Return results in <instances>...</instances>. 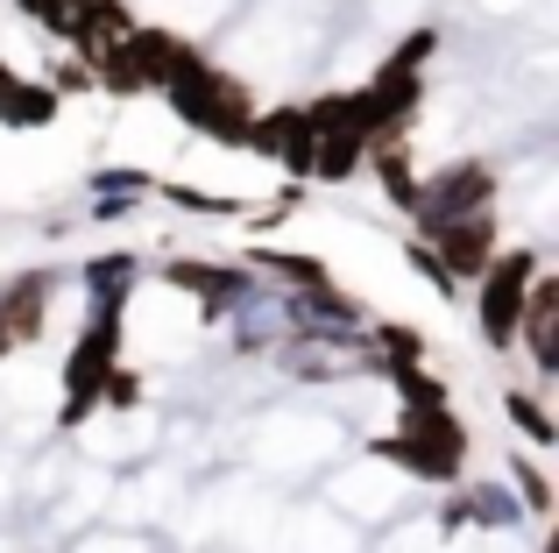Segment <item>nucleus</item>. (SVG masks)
Listing matches in <instances>:
<instances>
[{
	"label": "nucleus",
	"mask_w": 559,
	"mask_h": 553,
	"mask_svg": "<svg viewBox=\"0 0 559 553\" xmlns=\"http://www.w3.org/2000/svg\"><path fill=\"white\" fill-rule=\"evenodd\" d=\"M164 93H170V107H178V121L185 128H199V136H213V142H241L248 136V93L227 79V71H213L199 50H185L178 64H170V79H164Z\"/></svg>",
	"instance_id": "f257e3e1"
},
{
	"label": "nucleus",
	"mask_w": 559,
	"mask_h": 553,
	"mask_svg": "<svg viewBox=\"0 0 559 553\" xmlns=\"http://www.w3.org/2000/svg\"><path fill=\"white\" fill-rule=\"evenodd\" d=\"M376 461H404V469H418L425 483H447V475H461L467 461V433L461 419L447 412V404H411L404 433H390V440H369Z\"/></svg>",
	"instance_id": "f03ea898"
},
{
	"label": "nucleus",
	"mask_w": 559,
	"mask_h": 553,
	"mask_svg": "<svg viewBox=\"0 0 559 553\" xmlns=\"http://www.w3.org/2000/svg\"><path fill=\"white\" fill-rule=\"evenodd\" d=\"M114 348H121V298H99L93 327L79 333V348H71V362H64V426L93 419L99 384H107V369H114Z\"/></svg>",
	"instance_id": "7ed1b4c3"
},
{
	"label": "nucleus",
	"mask_w": 559,
	"mask_h": 553,
	"mask_svg": "<svg viewBox=\"0 0 559 553\" xmlns=\"http://www.w3.org/2000/svg\"><path fill=\"white\" fill-rule=\"evenodd\" d=\"M538 276V256H489L481 270V341L489 348H510L518 341V313H524V291Z\"/></svg>",
	"instance_id": "20e7f679"
},
{
	"label": "nucleus",
	"mask_w": 559,
	"mask_h": 553,
	"mask_svg": "<svg viewBox=\"0 0 559 553\" xmlns=\"http://www.w3.org/2000/svg\"><path fill=\"white\" fill-rule=\"evenodd\" d=\"M425 242H432V256L453 270V284H461V276H481V270H489V256H496V221H489V207H481V213H453V221L425 227Z\"/></svg>",
	"instance_id": "39448f33"
},
{
	"label": "nucleus",
	"mask_w": 559,
	"mask_h": 553,
	"mask_svg": "<svg viewBox=\"0 0 559 553\" xmlns=\"http://www.w3.org/2000/svg\"><path fill=\"white\" fill-rule=\"evenodd\" d=\"M248 150L255 156H276L284 170H312V121H305V107H276V114H248Z\"/></svg>",
	"instance_id": "423d86ee"
},
{
	"label": "nucleus",
	"mask_w": 559,
	"mask_h": 553,
	"mask_svg": "<svg viewBox=\"0 0 559 553\" xmlns=\"http://www.w3.org/2000/svg\"><path fill=\"white\" fill-rule=\"evenodd\" d=\"M489 192H496V178L481 164H453L439 185H418V221L439 227V221H453V213H481Z\"/></svg>",
	"instance_id": "0eeeda50"
},
{
	"label": "nucleus",
	"mask_w": 559,
	"mask_h": 553,
	"mask_svg": "<svg viewBox=\"0 0 559 553\" xmlns=\"http://www.w3.org/2000/svg\"><path fill=\"white\" fill-rule=\"evenodd\" d=\"M518 333L532 341V362H538V369L552 376V369H559V284H552L546 270H538V276H532V291H524Z\"/></svg>",
	"instance_id": "6e6552de"
},
{
	"label": "nucleus",
	"mask_w": 559,
	"mask_h": 553,
	"mask_svg": "<svg viewBox=\"0 0 559 553\" xmlns=\"http://www.w3.org/2000/svg\"><path fill=\"white\" fill-rule=\"evenodd\" d=\"M43 298H50V276L43 270L14 276V284L0 291V333H8V341H36L43 333Z\"/></svg>",
	"instance_id": "1a4fd4ad"
},
{
	"label": "nucleus",
	"mask_w": 559,
	"mask_h": 553,
	"mask_svg": "<svg viewBox=\"0 0 559 553\" xmlns=\"http://www.w3.org/2000/svg\"><path fill=\"white\" fill-rule=\"evenodd\" d=\"M361 150H369V136H355V128H312V178H326V185L355 178Z\"/></svg>",
	"instance_id": "9d476101"
},
{
	"label": "nucleus",
	"mask_w": 559,
	"mask_h": 553,
	"mask_svg": "<svg viewBox=\"0 0 559 553\" xmlns=\"http://www.w3.org/2000/svg\"><path fill=\"white\" fill-rule=\"evenodd\" d=\"M170 284H185V291H199L205 305H213V319H219V305H234L248 291V276L241 270H219V263H164Z\"/></svg>",
	"instance_id": "9b49d317"
},
{
	"label": "nucleus",
	"mask_w": 559,
	"mask_h": 553,
	"mask_svg": "<svg viewBox=\"0 0 559 553\" xmlns=\"http://www.w3.org/2000/svg\"><path fill=\"white\" fill-rule=\"evenodd\" d=\"M128 57H135L142 85H164V79H170V64L185 57V43H178V36H164V28H128Z\"/></svg>",
	"instance_id": "f8f14e48"
},
{
	"label": "nucleus",
	"mask_w": 559,
	"mask_h": 553,
	"mask_svg": "<svg viewBox=\"0 0 559 553\" xmlns=\"http://www.w3.org/2000/svg\"><path fill=\"white\" fill-rule=\"evenodd\" d=\"M0 121H8V128H43V121H57V93H50V85L14 79L8 93H0Z\"/></svg>",
	"instance_id": "ddd939ff"
},
{
	"label": "nucleus",
	"mask_w": 559,
	"mask_h": 553,
	"mask_svg": "<svg viewBox=\"0 0 559 553\" xmlns=\"http://www.w3.org/2000/svg\"><path fill=\"white\" fill-rule=\"evenodd\" d=\"M369 164H376V178H382V192L396 199V207H411L418 213V178H411V164H404V150H369Z\"/></svg>",
	"instance_id": "4468645a"
},
{
	"label": "nucleus",
	"mask_w": 559,
	"mask_h": 553,
	"mask_svg": "<svg viewBox=\"0 0 559 553\" xmlns=\"http://www.w3.org/2000/svg\"><path fill=\"white\" fill-rule=\"evenodd\" d=\"M85 284H93V298H121V291L135 284V256H99V263L85 270Z\"/></svg>",
	"instance_id": "2eb2a0df"
},
{
	"label": "nucleus",
	"mask_w": 559,
	"mask_h": 553,
	"mask_svg": "<svg viewBox=\"0 0 559 553\" xmlns=\"http://www.w3.org/2000/svg\"><path fill=\"white\" fill-rule=\"evenodd\" d=\"M390 384L404 390V404H447V384H432V376H425L418 362H396V369H390Z\"/></svg>",
	"instance_id": "dca6fc26"
},
{
	"label": "nucleus",
	"mask_w": 559,
	"mask_h": 553,
	"mask_svg": "<svg viewBox=\"0 0 559 553\" xmlns=\"http://www.w3.org/2000/svg\"><path fill=\"white\" fill-rule=\"evenodd\" d=\"M255 263H270L284 284H298V291H319V284H326V270H319L312 256H255Z\"/></svg>",
	"instance_id": "f3484780"
},
{
	"label": "nucleus",
	"mask_w": 559,
	"mask_h": 553,
	"mask_svg": "<svg viewBox=\"0 0 559 553\" xmlns=\"http://www.w3.org/2000/svg\"><path fill=\"white\" fill-rule=\"evenodd\" d=\"M510 419H518V426H524V433H532V440H538V447H552V440H559V433H552V419H546V412H538V404H532V398H524V390H510Z\"/></svg>",
	"instance_id": "a211bd4d"
},
{
	"label": "nucleus",
	"mask_w": 559,
	"mask_h": 553,
	"mask_svg": "<svg viewBox=\"0 0 559 553\" xmlns=\"http://www.w3.org/2000/svg\"><path fill=\"white\" fill-rule=\"evenodd\" d=\"M14 8H22L28 22H43V28H57V36H64V22L79 14V0H14Z\"/></svg>",
	"instance_id": "6ab92c4d"
},
{
	"label": "nucleus",
	"mask_w": 559,
	"mask_h": 553,
	"mask_svg": "<svg viewBox=\"0 0 559 553\" xmlns=\"http://www.w3.org/2000/svg\"><path fill=\"white\" fill-rule=\"evenodd\" d=\"M461 504H467V518H481V526H503V518L518 511L503 490H475V497H461Z\"/></svg>",
	"instance_id": "aec40b11"
},
{
	"label": "nucleus",
	"mask_w": 559,
	"mask_h": 553,
	"mask_svg": "<svg viewBox=\"0 0 559 553\" xmlns=\"http://www.w3.org/2000/svg\"><path fill=\"white\" fill-rule=\"evenodd\" d=\"M411 263H418V276H425L432 291H453V270L432 256V242H411Z\"/></svg>",
	"instance_id": "412c9836"
},
{
	"label": "nucleus",
	"mask_w": 559,
	"mask_h": 553,
	"mask_svg": "<svg viewBox=\"0 0 559 553\" xmlns=\"http://www.w3.org/2000/svg\"><path fill=\"white\" fill-rule=\"evenodd\" d=\"M432 43H439V36H432V28H411V36H404V50H396V57H390V64H404V71H418V64H425V57H432Z\"/></svg>",
	"instance_id": "4be33fe9"
},
{
	"label": "nucleus",
	"mask_w": 559,
	"mask_h": 553,
	"mask_svg": "<svg viewBox=\"0 0 559 553\" xmlns=\"http://www.w3.org/2000/svg\"><path fill=\"white\" fill-rule=\"evenodd\" d=\"M376 348L396 362H418V333H404V327H376Z\"/></svg>",
	"instance_id": "5701e85b"
},
{
	"label": "nucleus",
	"mask_w": 559,
	"mask_h": 553,
	"mask_svg": "<svg viewBox=\"0 0 559 553\" xmlns=\"http://www.w3.org/2000/svg\"><path fill=\"white\" fill-rule=\"evenodd\" d=\"M93 192H128V199H135V192H150V178H142V170H99Z\"/></svg>",
	"instance_id": "b1692460"
},
{
	"label": "nucleus",
	"mask_w": 559,
	"mask_h": 553,
	"mask_svg": "<svg viewBox=\"0 0 559 553\" xmlns=\"http://www.w3.org/2000/svg\"><path fill=\"white\" fill-rule=\"evenodd\" d=\"M518 483H524V504H532V511H546L552 504V490H546V475L532 469V461H518Z\"/></svg>",
	"instance_id": "393cba45"
},
{
	"label": "nucleus",
	"mask_w": 559,
	"mask_h": 553,
	"mask_svg": "<svg viewBox=\"0 0 559 553\" xmlns=\"http://www.w3.org/2000/svg\"><path fill=\"white\" fill-rule=\"evenodd\" d=\"M99 221H128V213H135V199H128V192H99Z\"/></svg>",
	"instance_id": "a878e982"
},
{
	"label": "nucleus",
	"mask_w": 559,
	"mask_h": 553,
	"mask_svg": "<svg viewBox=\"0 0 559 553\" xmlns=\"http://www.w3.org/2000/svg\"><path fill=\"white\" fill-rule=\"evenodd\" d=\"M0 355H8V333H0Z\"/></svg>",
	"instance_id": "bb28decb"
}]
</instances>
